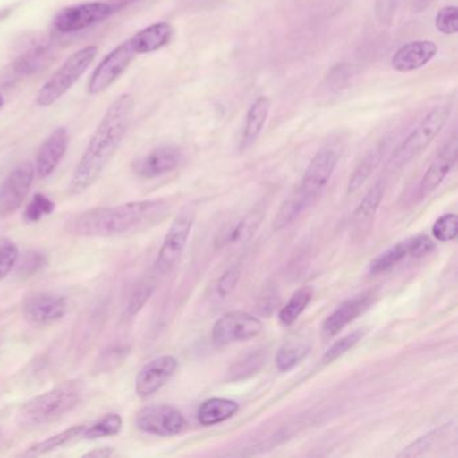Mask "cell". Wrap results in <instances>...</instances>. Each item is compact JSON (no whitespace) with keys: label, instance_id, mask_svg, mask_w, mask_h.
Returning a JSON list of instances; mask_svg holds the SVG:
<instances>
[{"label":"cell","instance_id":"obj_14","mask_svg":"<svg viewBox=\"0 0 458 458\" xmlns=\"http://www.w3.org/2000/svg\"><path fill=\"white\" fill-rule=\"evenodd\" d=\"M184 154L181 147L165 144L139 157L132 165L133 173L143 179H155L181 167Z\"/></svg>","mask_w":458,"mask_h":458},{"label":"cell","instance_id":"obj_26","mask_svg":"<svg viewBox=\"0 0 458 458\" xmlns=\"http://www.w3.org/2000/svg\"><path fill=\"white\" fill-rule=\"evenodd\" d=\"M310 340L296 337V339L288 340L283 347L278 350L276 355V364L281 372H288L299 366L308 355H310Z\"/></svg>","mask_w":458,"mask_h":458},{"label":"cell","instance_id":"obj_44","mask_svg":"<svg viewBox=\"0 0 458 458\" xmlns=\"http://www.w3.org/2000/svg\"><path fill=\"white\" fill-rule=\"evenodd\" d=\"M114 454V450L112 447H100V449L92 450V452L85 453V457H98L106 458Z\"/></svg>","mask_w":458,"mask_h":458},{"label":"cell","instance_id":"obj_19","mask_svg":"<svg viewBox=\"0 0 458 458\" xmlns=\"http://www.w3.org/2000/svg\"><path fill=\"white\" fill-rule=\"evenodd\" d=\"M69 146V133L65 128H57L50 133L49 138L42 143L37 154L36 175L39 179H47L57 170L61 160L65 157Z\"/></svg>","mask_w":458,"mask_h":458},{"label":"cell","instance_id":"obj_1","mask_svg":"<svg viewBox=\"0 0 458 458\" xmlns=\"http://www.w3.org/2000/svg\"><path fill=\"white\" fill-rule=\"evenodd\" d=\"M133 112L135 100L128 93L119 96L106 109L88 143L84 155L74 168L68 187L72 195L88 191L100 179L101 174L114 159L117 149L122 146L123 139L127 135L128 128L132 123Z\"/></svg>","mask_w":458,"mask_h":458},{"label":"cell","instance_id":"obj_18","mask_svg":"<svg viewBox=\"0 0 458 458\" xmlns=\"http://www.w3.org/2000/svg\"><path fill=\"white\" fill-rule=\"evenodd\" d=\"M374 297L372 292H364L340 304L324 321L323 336L326 339L336 336L348 324L369 310V305L374 302Z\"/></svg>","mask_w":458,"mask_h":458},{"label":"cell","instance_id":"obj_13","mask_svg":"<svg viewBox=\"0 0 458 458\" xmlns=\"http://www.w3.org/2000/svg\"><path fill=\"white\" fill-rule=\"evenodd\" d=\"M261 331L262 321L259 318L245 312H229L214 324L213 340L218 345L232 344L253 339Z\"/></svg>","mask_w":458,"mask_h":458},{"label":"cell","instance_id":"obj_8","mask_svg":"<svg viewBox=\"0 0 458 458\" xmlns=\"http://www.w3.org/2000/svg\"><path fill=\"white\" fill-rule=\"evenodd\" d=\"M136 57L138 55L131 47L130 41H125L124 44L112 50L93 72L88 84L89 95H100L106 92L125 73Z\"/></svg>","mask_w":458,"mask_h":458},{"label":"cell","instance_id":"obj_23","mask_svg":"<svg viewBox=\"0 0 458 458\" xmlns=\"http://www.w3.org/2000/svg\"><path fill=\"white\" fill-rule=\"evenodd\" d=\"M240 404L233 399L211 398L203 402L198 409V420L203 426H214L234 417Z\"/></svg>","mask_w":458,"mask_h":458},{"label":"cell","instance_id":"obj_6","mask_svg":"<svg viewBox=\"0 0 458 458\" xmlns=\"http://www.w3.org/2000/svg\"><path fill=\"white\" fill-rule=\"evenodd\" d=\"M194 222L195 211L190 206L182 208L174 219L155 261V270L159 275H167L181 261L194 227Z\"/></svg>","mask_w":458,"mask_h":458},{"label":"cell","instance_id":"obj_5","mask_svg":"<svg viewBox=\"0 0 458 458\" xmlns=\"http://www.w3.org/2000/svg\"><path fill=\"white\" fill-rule=\"evenodd\" d=\"M98 53V47H87L73 53L41 88L37 95V106L47 108L57 103L81 79L82 74L92 65Z\"/></svg>","mask_w":458,"mask_h":458},{"label":"cell","instance_id":"obj_17","mask_svg":"<svg viewBox=\"0 0 458 458\" xmlns=\"http://www.w3.org/2000/svg\"><path fill=\"white\" fill-rule=\"evenodd\" d=\"M458 141L457 135L453 133L452 138L445 143V146L439 149L437 157H434L431 165L426 170L422 181L420 184V197H428V194L438 189L439 184L446 179L450 171L454 168L457 163Z\"/></svg>","mask_w":458,"mask_h":458},{"label":"cell","instance_id":"obj_10","mask_svg":"<svg viewBox=\"0 0 458 458\" xmlns=\"http://www.w3.org/2000/svg\"><path fill=\"white\" fill-rule=\"evenodd\" d=\"M111 14L114 12L106 2L77 4L58 13L55 18V28L60 33H76L103 22Z\"/></svg>","mask_w":458,"mask_h":458},{"label":"cell","instance_id":"obj_32","mask_svg":"<svg viewBox=\"0 0 458 458\" xmlns=\"http://www.w3.org/2000/svg\"><path fill=\"white\" fill-rule=\"evenodd\" d=\"M123 423L124 420H123L122 415L117 412H109L92 425L87 426L81 438L98 439L117 436L122 431Z\"/></svg>","mask_w":458,"mask_h":458},{"label":"cell","instance_id":"obj_35","mask_svg":"<svg viewBox=\"0 0 458 458\" xmlns=\"http://www.w3.org/2000/svg\"><path fill=\"white\" fill-rule=\"evenodd\" d=\"M20 256V248L17 243L7 238L0 240V281L4 280L17 267Z\"/></svg>","mask_w":458,"mask_h":458},{"label":"cell","instance_id":"obj_9","mask_svg":"<svg viewBox=\"0 0 458 458\" xmlns=\"http://www.w3.org/2000/svg\"><path fill=\"white\" fill-rule=\"evenodd\" d=\"M36 170L30 162L21 163L0 186V218L20 210L33 186Z\"/></svg>","mask_w":458,"mask_h":458},{"label":"cell","instance_id":"obj_25","mask_svg":"<svg viewBox=\"0 0 458 458\" xmlns=\"http://www.w3.org/2000/svg\"><path fill=\"white\" fill-rule=\"evenodd\" d=\"M315 200L310 199V197L304 194L301 190H294L285 200H284L281 208H278V213L276 214L275 221H273V230L284 229V227L291 225L294 219L299 218L305 208H310Z\"/></svg>","mask_w":458,"mask_h":458},{"label":"cell","instance_id":"obj_12","mask_svg":"<svg viewBox=\"0 0 458 458\" xmlns=\"http://www.w3.org/2000/svg\"><path fill=\"white\" fill-rule=\"evenodd\" d=\"M22 312L26 321L31 326H50L66 315L68 300L52 292H37L26 297L22 304Z\"/></svg>","mask_w":458,"mask_h":458},{"label":"cell","instance_id":"obj_21","mask_svg":"<svg viewBox=\"0 0 458 458\" xmlns=\"http://www.w3.org/2000/svg\"><path fill=\"white\" fill-rule=\"evenodd\" d=\"M270 106H272V101L267 96H259L251 104L248 114H246L245 127H243L242 136H241V151L250 148L261 135L267 117H269Z\"/></svg>","mask_w":458,"mask_h":458},{"label":"cell","instance_id":"obj_43","mask_svg":"<svg viewBox=\"0 0 458 458\" xmlns=\"http://www.w3.org/2000/svg\"><path fill=\"white\" fill-rule=\"evenodd\" d=\"M278 301H280V297L275 288L264 289L259 297V310H261L262 315H270L277 307Z\"/></svg>","mask_w":458,"mask_h":458},{"label":"cell","instance_id":"obj_34","mask_svg":"<svg viewBox=\"0 0 458 458\" xmlns=\"http://www.w3.org/2000/svg\"><path fill=\"white\" fill-rule=\"evenodd\" d=\"M433 237L439 242L454 241L458 234V216L455 214H444L431 226Z\"/></svg>","mask_w":458,"mask_h":458},{"label":"cell","instance_id":"obj_40","mask_svg":"<svg viewBox=\"0 0 458 458\" xmlns=\"http://www.w3.org/2000/svg\"><path fill=\"white\" fill-rule=\"evenodd\" d=\"M241 277L240 267H232L221 276L216 285V293L219 299H226L233 293Z\"/></svg>","mask_w":458,"mask_h":458},{"label":"cell","instance_id":"obj_30","mask_svg":"<svg viewBox=\"0 0 458 458\" xmlns=\"http://www.w3.org/2000/svg\"><path fill=\"white\" fill-rule=\"evenodd\" d=\"M352 76V69L347 64H337L327 74L324 81L318 87V96L326 100H331L335 96L339 95L343 89H345L348 82Z\"/></svg>","mask_w":458,"mask_h":458},{"label":"cell","instance_id":"obj_24","mask_svg":"<svg viewBox=\"0 0 458 458\" xmlns=\"http://www.w3.org/2000/svg\"><path fill=\"white\" fill-rule=\"evenodd\" d=\"M385 182L379 181L364 195L363 199L353 211L352 225L356 232H363L367 226L371 225V221L382 203L383 197H385Z\"/></svg>","mask_w":458,"mask_h":458},{"label":"cell","instance_id":"obj_27","mask_svg":"<svg viewBox=\"0 0 458 458\" xmlns=\"http://www.w3.org/2000/svg\"><path fill=\"white\" fill-rule=\"evenodd\" d=\"M386 151V141L377 144L375 148L371 151L367 152L366 157L360 160L358 165H356L355 171L352 175L350 176L348 181L347 192L348 194H353V192L360 190L364 186L367 181H369L371 174L374 173L375 168L379 165L380 160H382L383 155Z\"/></svg>","mask_w":458,"mask_h":458},{"label":"cell","instance_id":"obj_41","mask_svg":"<svg viewBox=\"0 0 458 458\" xmlns=\"http://www.w3.org/2000/svg\"><path fill=\"white\" fill-rule=\"evenodd\" d=\"M47 49L45 47H36V49L30 50L28 55H22L20 60L17 61V71L20 73H31L36 68H41L42 60L47 57Z\"/></svg>","mask_w":458,"mask_h":458},{"label":"cell","instance_id":"obj_28","mask_svg":"<svg viewBox=\"0 0 458 458\" xmlns=\"http://www.w3.org/2000/svg\"><path fill=\"white\" fill-rule=\"evenodd\" d=\"M262 216L259 213H251L246 216L245 218L240 219L234 225L229 227L224 234L221 235V240L218 241L219 246H233L241 245L245 243L246 241L250 240L256 234L259 229V222Z\"/></svg>","mask_w":458,"mask_h":458},{"label":"cell","instance_id":"obj_38","mask_svg":"<svg viewBox=\"0 0 458 458\" xmlns=\"http://www.w3.org/2000/svg\"><path fill=\"white\" fill-rule=\"evenodd\" d=\"M437 30L445 36H453L458 31V9L447 6L439 10L436 17Z\"/></svg>","mask_w":458,"mask_h":458},{"label":"cell","instance_id":"obj_22","mask_svg":"<svg viewBox=\"0 0 458 458\" xmlns=\"http://www.w3.org/2000/svg\"><path fill=\"white\" fill-rule=\"evenodd\" d=\"M174 36V29L170 23L159 22L148 26L128 39L136 55H148L170 44Z\"/></svg>","mask_w":458,"mask_h":458},{"label":"cell","instance_id":"obj_4","mask_svg":"<svg viewBox=\"0 0 458 458\" xmlns=\"http://www.w3.org/2000/svg\"><path fill=\"white\" fill-rule=\"evenodd\" d=\"M450 114H452V106L450 104H441V106L431 109L423 117L422 122L411 131V133L402 141L401 146L391 155L390 160H388V167L398 170V168L409 165L441 132Z\"/></svg>","mask_w":458,"mask_h":458},{"label":"cell","instance_id":"obj_15","mask_svg":"<svg viewBox=\"0 0 458 458\" xmlns=\"http://www.w3.org/2000/svg\"><path fill=\"white\" fill-rule=\"evenodd\" d=\"M178 369L179 361L175 356L162 355L152 359L136 375V394L140 398H149L175 375Z\"/></svg>","mask_w":458,"mask_h":458},{"label":"cell","instance_id":"obj_37","mask_svg":"<svg viewBox=\"0 0 458 458\" xmlns=\"http://www.w3.org/2000/svg\"><path fill=\"white\" fill-rule=\"evenodd\" d=\"M47 256L41 251H29L25 259L18 265V276L21 278H30L47 267Z\"/></svg>","mask_w":458,"mask_h":458},{"label":"cell","instance_id":"obj_39","mask_svg":"<svg viewBox=\"0 0 458 458\" xmlns=\"http://www.w3.org/2000/svg\"><path fill=\"white\" fill-rule=\"evenodd\" d=\"M152 293H154V285L149 283H141L133 289L132 294H131L130 301L127 305V313L130 316H136L144 305L147 304L149 299H151Z\"/></svg>","mask_w":458,"mask_h":458},{"label":"cell","instance_id":"obj_31","mask_svg":"<svg viewBox=\"0 0 458 458\" xmlns=\"http://www.w3.org/2000/svg\"><path fill=\"white\" fill-rule=\"evenodd\" d=\"M312 297L313 289L310 286H302L299 291L294 292L289 301L286 302L285 307L281 308L280 313H278L281 324L292 326V324L296 323L297 318L310 305Z\"/></svg>","mask_w":458,"mask_h":458},{"label":"cell","instance_id":"obj_16","mask_svg":"<svg viewBox=\"0 0 458 458\" xmlns=\"http://www.w3.org/2000/svg\"><path fill=\"white\" fill-rule=\"evenodd\" d=\"M337 162H339V152L336 149L329 147L321 148L308 165L299 190H301L310 199L315 200L331 181Z\"/></svg>","mask_w":458,"mask_h":458},{"label":"cell","instance_id":"obj_2","mask_svg":"<svg viewBox=\"0 0 458 458\" xmlns=\"http://www.w3.org/2000/svg\"><path fill=\"white\" fill-rule=\"evenodd\" d=\"M163 199L135 200L116 206L90 208L72 216L66 230L77 237L109 238L143 232L170 214Z\"/></svg>","mask_w":458,"mask_h":458},{"label":"cell","instance_id":"obj_36","mask_svg":"<svg viewBox=\"0 0 458 458\" xmlns=\"http://www.w3.org/2000/svg\"><path fill=\"white\" fill-rule=\"evenodd\" d=\"M363 336V329H356V331L348 334L347 336L337 340V342H335L334 344L329 347V350L324 353L323 363L329 364L332 363V361L336 360V359H339L340 356L344 355L347 351H350L351 348L355 347V345L360 342L361 337Z\"/></svg>","mask_w":458,"mask_h":458},{"label":"cell","instance_id":"obj_3","mask_svg":"<svg viewBox=\"0 0 458 458\" xmlns=\"http://www.w3.org/2000/svg\"><path fill=\"white\" fill-rule=\"evenodd\" d=\"M85 391L87 386L81 379L61 383L25 402L18 410L17 422L22 428H39L57 422L81 403Z\"/></svg>","mask_w":458,"mask_h":458},{"label":"cell","instance_id":"obj_29","mask_svg":"<svg viewBox=\"0 0 458 458\" xmlns=\"http://www.w3.org/2000/svg\"><path fill=\"white\" fill-rule=\"evenodd\" d=\"M87 425H74L61 433L55 434L38 444L33 445L26 450L25 455H38L47 454V453L55 452V450L61 449V447L68 446L72 442L76 439L81 438Z\"/></svg>","mask_w":458,"mask_h":458},{"label":"cell","instance_id":"obj_42","mask_svg":"<svg viewBox=\"0 0 458 458\" xmlns=\"http://www.w3.org/2000/svg\"><path fill=\"white\" fill-rule=\"evenodd\" d=\"M437 434H438V430L430 431L426 436L420 437L417 441L409 445L406 449H403V452L399 453V457H417V455L423 454L433 445Z\"/></svg>","mask_w":458,"mask_h":458},{"label":"cell","instance_id":"obj_46","mask_svg":"<svg viewBox=\"0 0 458 458\" xmlns=\"http://www.w3.org/2000/svg\"><path fill=\"white\" fill-rule=\"evenodd\" d=\"M4 96L0 95V109L4 108Z\"/></svg>","mask_w":458,"mask_h":458},{"label":"cell","instance_id":"obj_20","mask_svg":"<svg viewBox=\"0 0 458 458\" xmlns=\"http://www.w3.org/2000/svg\"><path fill=\"white\" fill-rule=\"evenodd\" d=\"M438 47L431 41H412L402 45L391 58V66L399 73L418 71L437 55Z\"/></svg>","mask_w":458,"mask_h":458},{"label":"cell","instance_id":"obj_7","mask_svg":"<svg viewBox=\"0 0 458 458\" xmlns=\"http://www.w3.org/2000/svg\"><path fill=\"white\" fill-rule=\"evenodd\" d=\"M136 428L152 436H178L186 428L187 420L181 410L171 404H151L139 410Z\"/></svg>","mask_w":458,"mask_h":458},{"label":"cell","instance_id":"obj_45","mask_svg":"<svg viewBox=\"0 0 458 458\" xmlns=\"http://www.w3.org/2000/svg\"><path fill=\"white\" fill-rule=\"evenodd\" d=\"M138 2H141V0H112L109 4H111L112 12L116 13L119 10L131 6V4H138Z\"/></svg>","mask_w":458,"mask_h":458},{"label":"cell","instance_id":"obj_11","mask_svg":"<svg viewBox=\"0 0 458 458\" xmlns=\"http://www.w3.org/2000/svg\"><path fill=\"white\" fill-rule=\"evenodd\" d=\"M433 250V241L428 235H415L391 246L387 250L375 257L369 264V272L374 276L382 275L401 264L404 259H420Z\"/></svg>","mask_w":458,"mask_h":458},{"label":"cell","instance_id":"obj_33","mask_svg":"<svg viewBox=\"0 0 458 458\" xmlns=\"http://www.w3.org/2000/svg\"><path fill=\"white\" fill-rule=\"evenodd\" d=\"M55 210V203L44 194L34 195L25 208L23 218L28 224H37L45 216H50Z\"/></svg>","mask_w":458,"mask_h":458}]
</instances>
